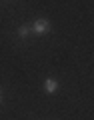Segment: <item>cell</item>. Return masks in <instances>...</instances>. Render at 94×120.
<instances>
[{"instance_id": "obj_1", "label": "cell", "mask_w": 94, "mask_h": 120, "mask_svg": "<svg viewBox=\"0 0 94 120\" xmlns=\"http://www.w3.org/2000/svg\"><path fill=\"white\" fill-rule=\"evenodd\" d=\"M48 30H50V22L46 18H40V20H36L34 24L30 26V32H34V34H44Z\"/></svg>"}, {"instance_id": "obj_2", "label": "cell", "mask_w": 94, "mask_h": 120, "mask_svg": "<svg viewBox=\"0 0 94 120\" xmlns=\"http://www.w3.org/2000/svg\"><path fill=\"white\" fill-rule=\"evenodd\" d=\"M44 88H46L48 94H54L56 88H58V84H56V80H52V78H48L46 82H44Z\"/></svg>"}, {"instance_id": "obj_3", "label": "cell", "mask_w": 94, "mask_h": 120, "mask_svg": "<svg viewBox=\"0 0 94 120\" xmlns=\"http://www.w3.org/2000/svg\"><path fill=\"white\" fill-rule=\"evenodd\" d=\"M18 34H20L22 38L28 36V34H30V26H20V28H18Z\"/></svg>"}, {"instance_id": "obj_4", "label": "cell", "mask_w": 94, "mask_h": 120, "mask_svg": "<svg viewBox=\"0 0 94 120\" xmlns=\"http://www.w3.org/2000/svg\"><path fill=\"white\" fill-rule=\"evenodd\" d=\"M0 100H2V92H0Z\"/></svg>"}]
</instances>
